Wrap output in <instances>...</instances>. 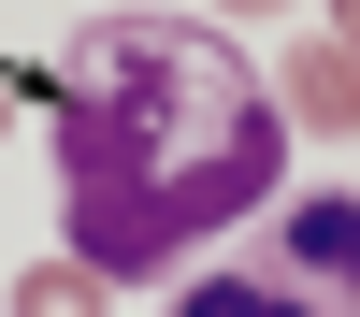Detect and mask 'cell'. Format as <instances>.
Instances as JSON below:
<instances>
[{
  "instance_id": "obj_5",
  "label": "cell",
  "mask_w": 360,
  "mask_h": 317,
  "mask_svg": "<svg viewBox=\"0 0 360 317\" xmlns=\"http://www.w3.org/2000/svg\"><path fill=\"white\" fill-rule=\"evenodd\" d=\"M245 15H274V0H245Z\"/></svg>"
},
{
  "instance_id": "obj_2",
  "label": "cell",
  "mask_w": 360,
  "mask_h": 317,
  "mask_svg": "<svg viewBox=\"0 0 360 317\" xmlns=\"http://www.w3.org/2000/svg\"><path fill=\"white\" fill-rule=\"evenodd\" d=\"M173 317H360V188H303L274 216H245V245L217 274H188Z\"/></svg>"
},
{
  "instance_id": "obj_1",
  "label": "cell",
  "mask_w": 360,
  "mask_h": 317,
  "mask_svg": "<svg viewBox=\"0 0 360 317\" xmlns=\"http://www.w3.org/2000/svg\"><path fill=\"white\" fill-rule=\"evenodd\" d=\"M288 101L217 15H86L58 58V231L72 274H173L188 245L274 216Z\"/></svg>"
},
{
  "instance_id": "obj_4",
  "label": "cell",
  "mask_w": 360,
  "mask_h": 317,
  "mask_svg": "<svg viewBox=\"0 0 360 317\" xmlns=\"http://www.w3.org/2000/svg\"><path fill=\"white\" fill-rule=\"evenodd\" d=\"M346 44H360V0H346Z\"/></svg>"
},
{
  "instance_id": "obj_3",
  "label": "cell",
  "mask_w": 360,
  "mask_h": 317,
  "mask_svg": "<svg viewBox=\"0 0 360 317\" xmlns=\"http://www.w3.org/2000/svg\"><path fill=\"white\" fill-rule=\"evenodd\" d=\"M303 115H360V72H346V58H303Z\"/></svg>"
}]
</instances>
